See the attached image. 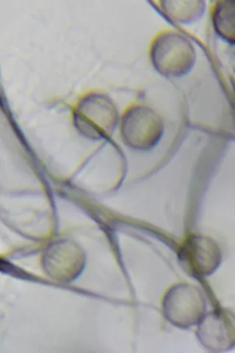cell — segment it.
<instances>
[{
  "label": "cell",
  "instance_id": "6da1fadb",
  "mask_svg": "<svg viewBox=\"0 0 235 353\" xmlns=\"http://www.w3.org/2000/svg\"><path fill=\"white\" fill-rule=\"evenodd\" d=\"M72 117L76 130L92 140L108 138L114 132L120 120L113 100L99 92L88 93L78 100Z\"/></svg>",
  "mask_w": 235,
  "mask_h": 353
},
{
  "label": "cell",
  "instance_id": "7a4b0ae2",
  "mask_svg": "<svg viewBox=\"0 0 235 353\" xmlns=\"http://www.w3.org/2000/svg\"><path fill=\"white\" fill-rule=\"evenodd\" d=\"M150 59L155 70L166 77H181L192 70L196 62L193 44L175 31L162 32L151 45Z\"/></svg>",
  "mask_w": 235,
  "mask_h": 353
},
{
  "label": "cell",
  "instance_id": "3957f363",
  "mask_svg": "<svg viewBox=\"0 0 235 353\" xmlns=\"http://www.w3.org/2000/svg\"><path fill=\"white\" fill-rule=\"evenodd\" d=\"M120 126L123 142L139 151L152 150L164 132L162 117L152 108L143 105L127 109L121 118Z\"/></svg>",
  "mask_w": 235,
  "mask_h": 353
},
{
  "label": "cell",
  "instance_id": "277c9868",
  "mask_svg": "<svg viewBox=\"0 0 235 353\" xmlns=\"http://www.w3.org/2000/svg\"><path fill=\"white\" fill-rule=\"evenodd\" d=\"M163 311L166 320L173 325L188 328L197 325L206 314V299L196 286L178 283L165 294Z\"/></svg>",
  "mask_w": 235,
  "mask_h": 353
},
{
  "label": "cell",
  "instance_id": "5b68a950",
  "mask_svg": "<svg viewBox=\"0 0 235 353\" xmlns=\"http://www.w3.org/2000/svg\"><path fill=\"white\" fill-rule=\"evenodd\" d=\"M83 249L74 242L63 240L50 244L43 252L42 266L52 279L69 283L79 276L85 266Z\"/></svg>",
  "mask_w": 235,
  "mask_h": 353
},
{
  "label": "cell",
  "instance_id": "8992f818",
  "mask_svg": "<svg viewBox=\"0 0 235 353\" xmlns=\"http://www.w3.org/2000/svg\"><path fill=\"white\" fill-rule=\"evenodd\" d=\"M199 343L210 353H225L235 347V314L227 310L206 313L197 325Z\"/></svg>",
  "mask_w": 235,
  "mask_h": 353
},
{
  "label": "cell",
  "instance_id": "52a82bcc",
  "mask_svg": "<svg viewBox=\"0 0 235 353\" xmlns=\"http://www.w3.org/2000/svg\"><path fill=\"white\" fill-rule=\"evenodd\" d=\"M181 259L192 274L207 277L221 265L222 256L218 245L212 239L194 235L187 239L181 250Z\"/></svg>",
  "mask_w": 235,
  "mask_h": 353
},
{
  "label": "cell",
  "instance_id": "ba28073f",
  "mask_svg": "<svg viewBox=\"0 0 235 353\" xmlns=\"http://www.w3.org/2000/svg\"><path fill=\"white\" fill-rule=\"evenodd\" d=\"M198 2H161L163 14L170 19L180 24H189L198 17L201 8Z\"/></svg>",
  "mask_w": 235,
  "mask_h": 353
},
{
  "label": "cell",
  "instance_id": "9c48e42d",
  "mask_svg": "<svg viewBox=\"0 0 235 353\" xmlns=\"http://www.w3.org/2000/svg\"><path fill=\"white\" fill-rule=\"evenodd\" d=\"M216 25L226 37L235 40V3H226L218 8Z\"/></svg>",
  "mask_w": 235,
  "mask_h": 353
}]
</instances>
